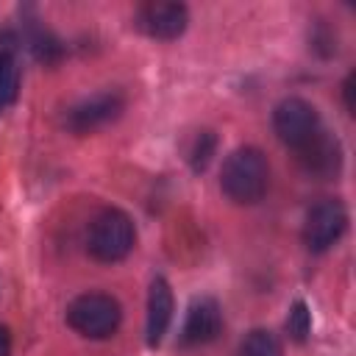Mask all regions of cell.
I'll return each mask as SVG.
<instances>
[{
  "instance_id": "1",
  "label": "cell",
  "mask_w": 356,
  "mask_h": 356,
  "mask_svg": "<svg viewBox=\"0 0 356 356\" xmlns=\"http://www.w3.org/2000/svg\"><path fill=\"white\" fill-rule=\"evenodd\" d=\"M222 192L242 206L259 203L270 186V164L267 156L259 147H236L225 161L220 172Z\"/></svg>"
},
{
  "instance_id": "2",
  "label": "cell",
  "mask_w": 356,
  "mask_h": 356,
  "mask_svg": "<svg viewBox=\"0 0 356 356\" xmlns=\"http://www.w3.org/2000/svg\"><path fill=\"white\" fill-rule=\"evenodd\" d=\"M136 231L131 217L122 209H103L92 222L86 234V250L97 261H120L134 250Z\"/></svg>"
},
{
  "instance_id": "3",
  "label": "cell",
  "mask_w": 356,
  "mask_h": 356,
  "mask_svg": "<svg viewBox=\"0 0 356 356\" xmlns=\"http://www.w3.org/2000/svg\"><path fill=\"white\" fill-rule=\"evenodd\" d=\"M122 309L106 292H83L67 306V323L86 339H106L120 328Z\"/></svg>"
},
{
  "instance_id": "4",
  "label": "cell",
  "mask_w": 356,
  "mask_h": 356,
  "mask_svg": "<svg viewBox=\"0 0 356 356\" xmlns=\"http://www.w3.org/2000/svg\"><path fill=\"white\" fill-rule=\"evenodd\" d=\"M273 128L284 145L298 150L320 131V117L303 97H284L273 111Z\"/></svg>"
},
{
  "instance_id": "5",
  "label": "cell",
  "mask_w": 356,
  "mask_h": 356,
  "mask_svg": "<svg viewBox=\"0 0 356 356\" xmlns=\"http://www.w3.org/2000/svg\"><path fill=\"white\" fill-rule=\"evenodd\" d=\"M345 225H348V214H345V206L339 200H334V197L317 200L306 214L303 242H306L309 250L323 253L342 236Z\"/></svg>"
},
{
  "instance_id": "6",
  "label": "cell",
  "mask_w": 356,
  "mask_h": 356,
  "mask_svg": "<svg viewBox=\"0 0 356 356\" xmlns=\"http://www.w3.org/2000/svg\"><path fill=\"white\" fill-rule=\"evenodd\" d=\"M125 108V100L117 92H100L81 103H75L67 114V128L72 134H92L108 122H114Z\"/></svg>"
},
{
  "instance_id": "7",
  "label": "cell",
  "mask_w": 356,
  "mask_h": 356,
  "mask_svg": "<svg viewBox=\"0 0 356 356\" xmlns=\"http://www.w3.org/2000/svg\"><path fill=\"white\" fill-rule=\"evenodd\" d=\"M220 328H222L220 303L209 295H200L189 303V312H186V320H184V328H181V345H186V348L206 345V342L217 339Z\"/></svg>"
},
{
  "instance_id": "8",
  "label": "cell",
  "mask_w": 356,
  "mask_h": 356,
  "mask_svg": "<svg viewBox=\"0 0 356 356\" xmlns=\"http://www.w3.org/2000/svg\"><path fill=\"white\" fill-rule=\"evenodd\" d=\"M189 14L181 3H150L136 14V28L153 39H175L186 31Z\"/></svg>"
},
{
  "instance_id": "9",
  "label": "cell",
  "mask_w": 356,
  "mask_h": 356,
  "mask_svg": "<svg viewBox=\"0 0 356 356\" xmlns=\"http://www.w3.org/2000/svg\"><path fill=\"white\" fill-rule=\"evenodd\" d=\"M298 153H300V164H303L312 175L328 178V175H337V172H339L342 147H339L337 136H328L323 128H320L303 147H298Z\"/></svg>"
},
{
  "instance_id": "10",
  "label": "cell",
  "mask_w": 356,
  "mask_h": 356,
  "mask_svg": "<svg viewBox=\"0 0 356 356\" xmlns=\"http://www.w3.org/2000/svg\"><path fill=\"white\" fill-rule=\"evenodd\" d=\"M172 320V289L164 278H153L147 292V345H159Z\"/></svg>"
},
{
  "instance_id": "11",
  "label": "cell",
  "mask_w": 356,
  "mask_h": 356,
  "mask_svg": "<svg viewBox=\"0 0 356 356\" xmlns=\"http://www.w3.org/2000/svg\"><path fill=\"white\" fill-rule=\"evenodd\" d=\"M239 356H284L281 350V342L273 331L267 328H253L242 345H239Z\"/></svg>"
},
{
  "instance_id": "12",
  "label": "cell",
  "mask_w": 356,
  "mask_h": 356,
  "mask_svg": "<svg viewBox=\"0 0 356 356\" xmlns=\"http://www.w3.org/2000/svg\"><path fill=\"white\" fill-rule=\"evenodd\" d=\"M17 92H19V67L11 53L0 50V106L14 103Z\"/></svg>"
},
{
  "instance_id": "13",
  "label": "cell",
  "mask_w": 356,
  "mask_h": 356,
  "mask_svg": "<svg viewBox=\"0 0 356 356\" xmlns=\"http://www.w3.org/2000/svg\"><path fill=\"white\" fill-rule=\"evenodd\" d=\"M214 150H217V136L211 131H200L195 136L192 147H189V164H192V170H197V172L206 170L209 161H211V156H214Z\"/></svg>"
},
{
  "instance_id": "14",
  "label": "cell",
  "mask_w": 356,
  "mask_h": 356,
  "mask_svg": "<svg viewBox=\"0 0 356 356\" xmlns=\"http://www.w3.org/2000/svg\"><path fill=\"white\" fill-rule=\"evenodd\" d=\"M286 334L295 342H306V337L312 334V314H309V306L303 300L292 303V309L286 314Z\"/></svg>"
},
{
  "instance_id": "15",
  "label": "cell",
  "mask_w": 356,
  "mask_h": 356,
  "mask_svg": "<svg viewBox=\"0 0 356 356\" xmlns=\"http://www.w3.org/2000/svg\"><path fill=\"white\" fill-rule=\"evenodd\" d=\"M342 92H345V106H348V111L353 114V108H356V106H353V72L345 78V83H342Z\"/></svg>"
},
{
  "instance_id": "16",
  "label": "cell",
  "mask_w": 356,
  "mask_h": 356,
  "mask_svg": "<svg viewBox=\"0 0 356 356\" xmlns=\"http://www.w3.org/2000/svg\"><path fill=\"white\" fill-rule=\"evenodd\" d=\"M0 356H11V334L6 325H0Z\"/></svg>"
}]
</instances>
